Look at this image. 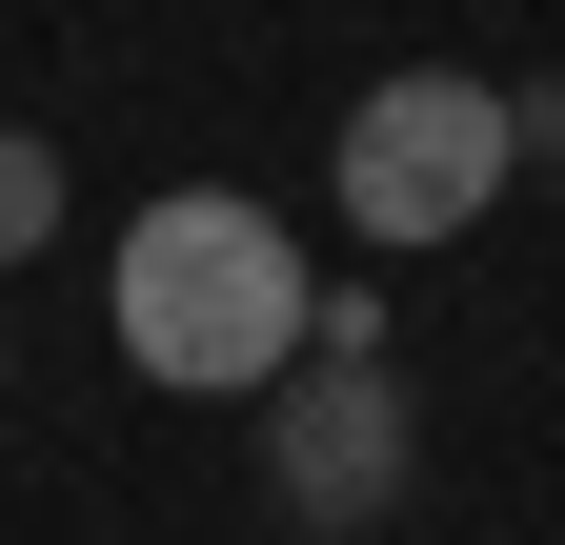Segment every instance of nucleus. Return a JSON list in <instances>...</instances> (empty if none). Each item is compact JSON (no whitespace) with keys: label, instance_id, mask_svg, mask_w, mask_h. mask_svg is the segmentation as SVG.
Here are the masks:
<instances>
[{"label":"nucleus","instance_id":"obj_2","mask_svg":"<svg viewBox=\"0 0 565 545\" xmlns=\"http://www.w3.org/2000/svg\"><path fill=\"white\" fill-rule=\"evenodd\" d=\"M323 182H343V223H364V243H465L484 202L525 182V121H505V82H465V61H404V82L343 101Z\"/></svg>","mask_w":565,"mask_h":545},{"label":"nucleus","instance_id":"obj_3","mask_svg":"<svg viewBox=\"0 0 565 545\" xmlns=\"http://www.w3.org/2000/svg\"><path fill=\"white\" fill-rule=\"evenodd\" d=\"M404 485H424V404H404V364L303 344V364L263 384V505L303 525V545H364Z\"/></svg>","mask_w":565,"mask_h":545},{"label":"nucleus","instance_id":"obj_4","mask_svg":"<svg viewBox=\"0 0 565 545\" xmlns=\"http://www.w3.org/2000/svg\"><path fill=\"white\" fill-rule=\"evenodd\" d=\"M41 243H61V142L0 121V263H41Z\"/></svg>","mask_w":565,"mask_h":545},{"label":"nucleus","instance_id":"obj_1","mask_svg":"<svg viewBox=\"0 0 565 545\" xmlns=\"http://www.w3.org/2000/svg\"><path fill=\"white\" fill-rule=\"evenodd\" d=\"M303 243H282V202L243 182H162L121 223V364L182 384V404H263L282 364H303Z\"/></svg>","mask_w":565,"mask_h":545}]
</instances>
